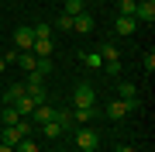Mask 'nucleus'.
<instances>
[{
  "label": "nucleus",
  "instance_id": "31",
  "mask_svg": "<svg viewBox=\"0 0 155 152\" xmlns=\"http://www.w3.org/2000/svg\"><path fill=\"white\" fill-rule=\"evenodd\" d=\"M4 69H7V59H4V56H0V73H4Z\"/></svg>",
  "mask_w": 155,
  "mask_h": 152
},
{
  "label": "nucleus",
  "instance_id": "30",
  "mask_svg": "<svg viewBox=\"0 0 155 152\" xmlns=\"http://www.w3.org/2000/svg\"><path fill=\"white\" fill-rule=\"evenodd\" d=\"M117 152H134V149L131 145H117Z\"/></svg>",
  "mask_w": 155,
  "mask_h": 152
},
{
  "label": "nucleus",
  "instance_id": "2",
  "mask_svg": "<svg viewBox=\"0 0 155 152\" xmlns=\"http://www.w3.org/2000/svg\"><path fill=\"white\" fill-rule=\"evenodd\" d=\"M76 145H79V152H97L100 135L90 128V124H79V131H76Z\"/></svg>",
  "mask_w": 155,
  "mask_h": 152
},
{
  "label": "nucleus",
  "instance_id": "23",
  "mask_svg": "<svg viewBox=\"0 0 155 152\" xmlns=\"http://www.w3.org/2000/svg\"><path fill=\"white\" fill-rule=\"evenodd\" d=\"M14 152H38V145H35L31 138H21V142L14 145Z\"/></svg>",
  "mask_w": 155,
  "mask_h": 152
},
{
  "label": "nucleus",
  "instance_id": "26",
  "mask_svg": "<svg viewBox=\"0 0 155 152\" xmlns=\"http://www.w3.org/2000/svg\"><path fill=\"white\" fill-rule=\"evenodd\" d=\"M141 66H145V73H155V52H145Z\"/></svg>",
  "mask_w": 155,
  "mask_h": 152
},
{
  "label": "nucleus",
  "instance_id": "27",
  "mask_svg": "<svg viewBox=\"0 0 155 152\" xmlns=\"http://www.w3.org/2000/svg\"><path fill=\"white\" fill-rule=\"evenodd\" d=\"M55 28H59V31H72V17H69V14H62L59 21H55Z\"/></svg>",
  "mask_w": 155,
  "mask_h": 152
},
{
  "label": "nucleus",
  "instance_id": "24",
  "mask_svg": "<svg viewBox=\"0 0 155 152\" xmlns=\"http://www.w3.org/2000/svg\"><path fill=\"white\" fill-rule=\"evenodd\" d=\"M35 38H52V24H35Z\"/></svg>",
  "mask_w": 155,
  "mask_h": 152
},
{
  "label": "nucleus",
  "instance_id": "7",
  "mask_svg": "<svg viewBox=\"0 0 155 152\" xmlns=\"http://www.w3.org/2000/svg\"><path fill=\"white\" fill-rule=\"evenodd\" d=\"M52 52H55L52 38H35V45H31V56L35 59H52Z\"/></svg>",
  "mask_w": 155,
  "mask_h": 152
},
{
  "label": "nucleus",
  "instance_id": "1",
  "mask_svg": "<svg viewBox=\"0 0 155 152\" xmlns=\"http://www.w3.org/2000/svg\"><path fill=\"white\" fill-rule=\"evenodd\" d=\"M28 131H35L31 118H21L17 124H7V128H4V135H0V142H4V145H17L21 138H28Z\"/></svg>",
  "mask_w": 155,
  "mask_h": 152
},
{
  "label": "nucleus",
  "instance_id": "29",
  "mask_svg": "<svg viewBox=\"0 0 155 152\" xmlns=\"http://www.w3.org/2000/svg\"><path fill=\"white\" fill-rule=\"evenodd\" d=\"M0 152H14V145H4V142H0Z\"/></svg>",
  "mask_w": 155,
  "mask_h": 152
},
{
  "label": "nucleus",
  "instance_id": "19",
  "mask_svg": "<svg viewBox=\"0 0 155 152\" xmlns=\"http://www.w3.org/2000/svg\"><path fill=\"white\" fill-rule=\"evenodd\" d=\"M0 118H4V124H17V121H21V114H17V107L7 104L4 111H0Z\"/></svg>",
  "mask_w": 155,
  "mask_h": 152
},
{
  "label": "nucleus",
  "instance_id": "13",
  "mask_svg": "<svg viewBox=\"0 0 155 152\" xmlns=\"http://www.w3.org/2000/svg\"><path fill=\"white\" fill-rule=\"evenodd\" d=\"M21 97H24V83H11L7 93H4V104H17Z\"/></svg>",
  "mask_w": 155,
  "mask_h": 152
},
{
  "label": "nucleus",
  "instance_id": "18",
  "mask_svg": "<svg viewBox=\"0 0 155 152\" xmlns=\"http://www.w3.org/2000/svg\"><path fill=\"white\" fill-rule=\"evenodd\" d=\"M121 100H138V86L124 79V83H121Z\"/></svg>",
  "mask_w": 155,
  "mask_h": 152
},
{
  "label": "nucleus",
  "instance_id": "17",
  "mask_svg": "<svg viewBox=\"0 0 155 152\" xmlns=\"http://www.w3.org/2000/svg\"><path fill=\"white\" fill-rule=\"evenodd\" d=\"M35 76H48L52 73V59H35V69H31Z\"/></svg>",
  "mask_w": 155,
  "mask_h": 152
},
{
  "label": "nucleus",
  "instance_id": "28",
  "mask_svg": "<svg viewBox=\"0 0 155 152\" xmlns=\"http://www.w3.org/2000/svg\"><path fill=\"white\" fill-rule=\"evenodd\" d=\"M104 69H107L110 76H121V59H114V62H104Z\"/></svg>",
  "mask_w": 155,
  "mask_h": 152
},
{
  "label": "nucleus",
  "instance_id": "20",
  "mask_svg": "<svg viewBox=\"0 0 155 152\" xmlns=\"http://www.w3.org/2000/svg\"><path fill=\"white\" fill-rule=\"evenodd\" d=\"M79 59H83V62H86L90 69H100V66H104V59H100V52H83Z\"/></svg>",
  "mask_w": 155,
  "mask_h": 152
},
{
  "label": "nucleus",
  "instance_id": "10",
  "mask_svg": "<svg viewBox=\"0 0 155 152\" xmlns=\"http://www.w3.org/2000/svg\"><path fill=\"white\" fill-rule=\"evenodd\" d=\"M134 21H155V4H152V0H145V4H138V7H134Z\"/></svg>",
  "mask_w": 155,
  "mask_h": 152
},
{
  "label": "nucleus",
  "instance_id": "33",
  "mask_svg": "<svg viewBox=\"0 0 155 152\" xmlns=\"http://www.w3.org/2000/svg\"><path fill=\"white\" fill-rule=\"evenodd\" d=\"M55 152H66V149H55Z\"/></svg>",
  "mask_w": 155,
  "mask_h": 152
},
{
  "label": "nucleus",
  "instance_id": "16",
  "mask_svg": "<svg viewBox=\"0 0 155 152\" xmlns=\"http://www.w3.org/2000/svg\"><path fill=\"white\" fill-rule=\"evenodd\" d=\"M117 56H121V49H117V45H110V42H107V45H100V59H104V62H114Z\"/></svg>",
  "mask_w": 155,
  "mask_h": 152
},
{
  "label": "nucleus",
  "instance_id": "25",
  "mask_svg": "<svg viewBox=\"0 0 155 152\" xmlns=\"http://www.w3.org/2000/svg\"><path fill=\"white\" fill-rule=\"evenodd\" d=\"M134 0H121V17H134Z\"/></svg>",
  "mask_w": 155,
  "mask_h": 152
},
{
  "label": "nucleus",
  "instance_id": "11",
  "mask_svg": "<svg viewBox=\"0 0 155 152\" xmlns=\"http://www.w3.org/2000/svg\"><path fill=\"white\" fill-rule=\"evenodd\" d=\"M97 118V107H72V121L76 124H90Z\"/></svg>",
  "mask_w": 155,
  "mask_h": 152
},
{
  "label": "nucleus",
  "instance_id": "15",
  "mask_svg": "<svg viewBox=\"0 0 155 152\" xmlns=\"http://www.w3.org/2000/svg\"><path fill=\"white\" fill-rule=\"evenodd\" d=\"M41 131H45V138H59L66 128H62L59 121H45V124H41Z\"/></svg>",
  "mask_w": 155,
  "mask_h": 152
},
{
  "label": "nucleus",
  "instance_id": "3",
  "mask_svg": "<svg viewBox=\"0 0 155 152\" xmlns=\"http://www.w3.org/2000/svg\"><path fill=\"white\" fill-rule=\"evenodd\" d=\"M134 107H138V100H121V97H117L114 104H107V111H104V114H107L110 121H121L124 114H131V111H134Z\"/></svg>",
  "mask_w": 155,
  "mask_h": 152
},
{
  "label": "nucleus",
  "instance_id": "32",
  "mask_svg": "<svg viewBox=\"0 0 155 152\" xmlns=\"http://www.w3.org/2000/svg\"><path fill=\"white\" fill-rule=\"evenodd\" d=\"M134 4H145V0H134Z\"/></svg>",
  "mask_w": 155,
  "mask_h": 152
},
{
  "label": "nucleus",
  "instance_id": "6",
  "mask_svg": "<svg viewBox=\"0 0 155 152\" xmlns=\"http://www.w3.org/2000/svg\"><path fill=\"white\" fill-rule=\"evenodd\" d=\"M31 124H45V121H55V107H48V104H38L35 111L28 114Z\"/></svg>",
  "mask_w": 155,
  "mask_h": 152
},
{
  "label": "nucleus",
  "instance_id": "12",
  "mask_svg": "<svg viewBox=\"0 0 155 152\" xmlns=\"http://www.w3.org/2000/svg\"><path fill=\"white\" fill-rule=\"evenodd\" d=\"M11 107H17V114H21V118H28V114H31L38 104H35V97H28V93H24L21 100H17V104H11Z\"/></svg>",
  "mask_w": 155,
  "mask_h": 152
},
{
  "label": "nucleus",
  "instance_id": "8",
  "mask_svg": "<svg viewBox=\"0 0 155 152\" xmlns=\"http://www.w3.org/2000/svg\"><path fill=\"white\" fill-rule=\"evenodd\" d=\"M114 31L121 35V38H127V35L138 31V21H134V17H117V21H114Z\"/></svg>",
  "mask_w": 155,
  "mask_h": 152
},
{
  "label": "nucleus",
  "instance_id": "5",
  "mask_svg": "<svg viewBox=\"0 0 155 152\" xmlns=\"http://www.w3.org/2000/svg\"><path fill=\"white\" fill-rule=\"evenodd\" d=\"M31 45H35V31H31V24L17 28V31H14V49H17V52H31Z\"/></svg>",
  "mask_w": 155,
  "mask_h": 152
},
{
  "label": "nucleus",
  "instance_id": "4",
  "mask_svg": "<svg viewBox=\"0 0 155 152\" xmlns=\"http://www.w3.org/2000/svg\"><path fill=\"white\" fill-rule=\"evenodd\" d=\"M97 97H93V86L90 83H79L76 90H72V107H93Z\"/></svg>",
  "mask_w": 155,
  "mask_h": 152
},
{
  "label": "nucleus",
  "instance_id": "22",
  "mask_svg": "<svg viewBox=\"0 0 155 152\" xmlns=\"http://www.w3.org/2000/svg\"><path fill=\"white\" fill-rule=\"evenodd\" d=\"M86 7H83V0H66V11L62 14H69V17H76V14H83Z\"/></svg>",
  "mask_w": 155,
  "mask_h": 152
},
{
  "label": "nucleus",
  "instance_id": "9",
  "mask_svg": "<svg viewBox=\"0 0 155 152\" xmlns=\"http://www.w3.org/2000/svg\"><path fill=\"white\" fill-rule=\"evenodd\" d=\"M72 31H79V35H90V31H93V17H90L86 11H83V14H76V17H72Z\"/></svg>",
  "mask_w": 155,
  "mask_h": 152
},
{
  "label": "nucleus",
  "instance_id": "21",
  "mask_svg": "<svg viewBox=\"0 0 155 152\" xmlns=\"http://www.w3.org/2000/svg\"><path fill=\"white\" fill-rule=\"evenodd\" d=\"M55 121H59L66 131H69V128H76V121H72V111H55Z\"/></svg>",
  "mask_w": 155,
  "mask_h": 152
},
{
  "label": "nucleus",
  "instance_id": "14",
  "mask_svg": "<svg viewBox=\"0 0 155 152\" xmlns=\"http://www.w3.org/2000/svg\"><path fill=\"white\" fill-rule=\"evenodd\" d=\"M14 62L24 69V73H31V69H35V56H31V52H17V56H14Z\"/></svg>",
  "mask_w": 155,
  "mask_h": 152
}]
</instances>
